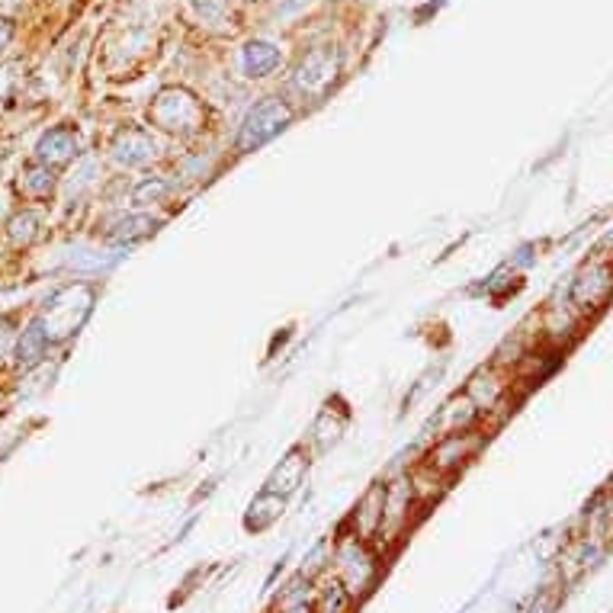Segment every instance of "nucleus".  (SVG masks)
<instances>
[{"label":"nucleus","instance_id":"nucleus-2","mask_svg":"<svg viewBox=\"0 0 613 613\" xmlns=\"http://www.w3.org/2000/svg\"><path fill=\"white\" fill-rule=\"evenodd\" d=\"M289 119H293V110L280 100V97H264L257 100L248 116H244L241 122V132H238V148L241 151H254L260 148L264 142H270L273 135H277L280 129L289 126Z\"/></svg>","mask_w":613,"mask_h":613},{"label":"nucleus","instance_id":"nucleus-13","mask_svg":"<svg viewBox=\"0 0 613 613\" xmlns=\"http://www.w3.org/2000/svg\"><path fill=\"white\" fill-rule=\"evenodd\" d=\"M382 501H386V488H382V485L370 488V495H366V498L360 501V511H357V517H354L360 540H370V536H379V524H382Z\"/></svg>","mask_w":613,"mask_h":613},{"label":"nucleus","instance_id":"nucleus-19","mask_svg":"<svg viewBox=\"0 0 613 613\" xmlns=\"http://www.w3.org/2000/svg\"><path fill=\"white\" fill-rule=\"evenodd\" d=\"M167 193H171V183L151 177V180H145V183H139V187H135L132 199H135L139 206H148V203H161Z\"/></svg>","mask_w":613,"mask_h":613},{"label":"nucleus","instance_id":"nucleus-5","mask_svg":"<svg viewBox=\"0 0 613 613\" xmlns=\"http://www.w3.org/2000/svg\"><path fill=\"white\" fill-rule=\"evenodd\" d=\"M81 293V286H71V289H61V293H55L49 302H45V312L39 315L42 328L49 331L52 341H61V337H68L81 328V321L87 318V312H74V296Z\"/></svg>","mask_w":613,"mask_h":613},{"label":"nucleus","instance_id":"nucleus-20","mask_svg":"<svg viewBox=\"0 0 613 613\" xmlns=\"http://www.w3.org/2000/svg\"><path fill=\"white\" fill-rule=\"evenodd\" d=\"M13 344V325H10V318H0V357L7 354Z\"/></svg>","mask_w":613,"mask_h":613},{"label":"nucleus","instance_id":"nucleus-12","mask_svg":"<svg viewBox=\"0 0 613 613\" xmlns=\"http://www.w3.org/2000/svg\"><path fill=\"white\" fill-rule=\"evenodd\" d=\"M52 344V337L49 331L42 328V321H29L26 331L20 334V341L17 347H13V357H17V366H23V370H29V366H36L42 357H45V350H49Z\"/></svg>","mask_w":613,"mask_h":613},{"label":"nucleus","instance_id":"nucleus-15","mask_svg":"<svg viewBox=\"0 0 613 613\" xmlns=\"http://www.w3.org/2000/svg\"><path fill=\"white\" fill-rule=\"evenodd\" d=\"M20 190L26 196H33V199H42V196H49L55 190V174H52V167H45V164H29L26 171L20 174Z\"/></svg>","mask_w":613,"mask_h":613},{"label":"nucleus","instance_id":"nucleus-18","mask_svg":"<svg viewBox=\"0 0 613 613\" xmlns=\"http://www.w3.org/2000/svg\"><path fill=\"white\" fill-rule=\"evenodd\" d=\"M302 472H305V459H302L299 453H293V456H286L283 463H280V469H277V475L270 479V485H277V482L283 479V482H286V485H283V495H286V492H293V488L299 485Z\"/></svg>","mask_w":613,"mask_h":613},{"label":"nucleus","instance_id":"nucleus-9","mask_svg":"<svg viewBox=\"0 0 613 613\" xmlns=\"http://www.w3.org/2000/svg\"><path fill=\"white\" fill-rule=\"evenodd\" d=\"M113 158H116L119 164H126V167H139V164H145V161L155 158V142H151L142 129H126V132L116 135Z\"/></svg>","mask_w":613,"mask_h":613},{"label":"nucleus","instance_id":"nucleus-4","mask_svg":"<svg viewBox=\"0 0 613 613\" xmlns=\"http://www.w3.org/2000/svg\"><path fill=\"white\" fill-rule=\"evenodd\" d=\"M151 116L167 132H193L199 126V103L183 90H164L151 106Z\"/></svg>","mask_w":613,"mask_h":613},{"label":"nucleus","instance_id":"nucleus-11","mask_svg":"<svg viewBox=\"0 0 613 613\" xmlns=\"http://www.w3.org/2000/svg\"><path fill=\"white\" fill-rule=\"evenodd\" d=\"M472 450H475V440L472 437H466V434H453V437H440V443L434 447V453H431V466L437 469V472H453L459 463H466V459L472 456Z\"/></svg>","mask_w":613,"mask_h":613},{"label":"nucleus","instance_id":"nucleus-16","mask_svg":"<svg viewBox=\"0 0 613 613\" xmlns=\"http://www.w3.org/2000/svg\"><path fill=\"white\" fill-rule=\"evenodd\" d=\"M7 232H10V241L13 244H33L36 238H39V216L36 212H17V216L10 219V225H7Z\"/></svg>","mask_w":613,"mask_h":613},{"label":"nucleus","instance_id":"nucleus-17","mask_svg":"<svg viewBox=\"0 0 613 613\" xmlns=\"http://www.w3.org/2000/svg\"><path fill=\"white\" fill-rule=\"evenodd\" d=\"M350 601H354V597L344 591L341 581H331V585L321 591L318 613H347V610H350Z\"/></svg>","mask_w":613,"mask_h":613},{"label":"nucleus","instance_id":"nucleus-22","mask_svg":"<svg viewBox=\"0 0 613 613\" xmlns=\"http://www.w3.org/2000/svg\"><path fill=\"white\" fill-rule=\"evenodd\" d=\"M286 613H312V610H309V607H305V604H296L293 610H286Z\"/></svg>","mask_w":613,"mask_h":613},{"label":"nucleus","instance_id":"nucleus-21","mask_svg":"<svg viewBox=\"0 0 613 613\" xmlns=\"http://www.w3.org/2000/svg\"><path fill=\"white\" fill-rule=\"evenodd\" d=\"M10 36H13V26L0 20V49H4V45L10 42Z\"/></svg>","mask_w":613,"mask_h":613},{"label":"nucleus","instance_id":"nucleus-10","mask_svg":"<svg viewBox=\"0 0 613 613\" xmlns=\"http://www.w3.org/2000/svg\"><path fill=\"white\" fill-rule=\"evenodd\" d=\"M241 68H244L248 78H267L270 71L280 68V49L267 39H254V42L244 45Z\"/></svg>","mask_w":613,"mask_h":613},{"label":"nucleus","instance_id":"nucleus-6","mask_svg":"<svg viewBox=\"0 0 613 613\" xmlns=\"http://www.w3.org/2000/svg\"><path fill=\"white\" fill-rule=\"evenodd\" d=\"M411 504H415V485L411 479H395L386 488V501H382V524H379V536L386 540H398L408 524Z\"/></svg>","mask_w":613,"mask_h":613},{"label":"nucleus","instance_id":"nucleus-23","mask_svg":"<svg viewBox=\"0 0 613 613\" xmlns=\"http://www.w3.org/2000/svg\"><path fill=\"white\" fill-rule=\"evenodd\" d=\"M4 87H7V78H4V71H0V94H4Z\"/></svg>","mask_w":613,"mask_h":613},{"label":"nucleus","instance_id":"nucleus-7","mask_svg":"<svg viewBox=\"0 0 613 613\" xmlns=\"http://www.w3.org/2000/svg\"><path fill=\"white\" fill-rule=\"evenodd\" d=\"M613 289V270L610 267H588L572 286V305L578 312L597 309Z\"/></svg>","mask_w":613,"mask_h":613},{"label":"nucleus","instance_id":"nucleus-14","mask_svg":"<svg viewBox=\"0 0 613 613\" xmlns=\"http://www.w3.org/2000/svg\"><path fill=\"white\" fill-rule=\"evenodd\" d=\"M158 228L155 219H148V216H126V219H119L110 232H106V238L110 241H119V244H132V241H139L145 235H151Z\"/></svg>","mask_w":613,"mask_h":613},{"label":"nucleus","instance_id":"nucleus-8","mask_svg":"<svg viewBox=\"0 0 613 613\" xmlns=\"http://www.w3.org/2000/svg\"><path fill=\"white\" fill-rule=\"evenodd\" d=\"M78 148H81L78 132H74L71 126H55L39 139L36 158L45 167H61V164H68L71 158H78Z\"/></svg>","mask_w":613,"mask_h":613},{"label":"nucleus","instance_id":"nucleus-3","mask_svg":"<svg viewBox=\"0 0 613 613\" xmlns=\"http://www.w3.org/2000/svg\"><path fill=\"white\" fill-rule=\"evenodd\" d=\"M337 74H341V52L334 45H318V49H312L299 61V68L293 74V87L302 97L318 100L331 90Z\"/></svg>","mask_w":613,"mask_h":613},{"label":"nucleus","instance_id":"nucleus-1","mask_svg":"<svg viewBox=\"0 0 613 613\" xmlns=\"http://www.w3.org/2000/svg\"><path fill=\"white\" fill-rule=\"evenodd\" d=\"M379 575V562L376 556L370 553V546L360 536H347L337 546V581L344 585V591L350 597H360L373 588V581Z\"/></svg>","mask_w":613,"mask_h":613}]
</instances>
